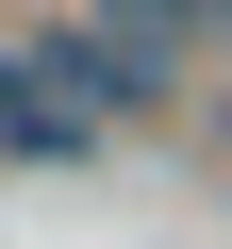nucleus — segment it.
I'll return each instance as SVG.
<instances>
[{"mask_svg": "<svg viewBox=\"0 0 232 249\" xmlns=\"http://www.w3.org/2000/svg\"><path fill=\"white\" fill-rule=\"evenodd\" d=\"M83 50L116 67V116H149L199 83V0H83Z\"/></svg>", "mask_w": 232, "mask_h": 249, "instance_id": "f257e3e1", "label": "nucleus"}, {"mask_svg": "<svg viewBox=\"0 0 232 249\" xmlns=\"http://www.w3.org/2000/svg\"><path fill=\"white\" fill-rule=\"evenodd\" d=\"M83 133H99V116H83L50 67H33V50H0V150H17V166H66Z\"/></svg>", "mask_w": 232, "mask_h": 249, "instance_id": "f03ea898", "label": "nucleus"}, {"mask_svg": "<svg viewBox=\"0 0 232 249\" xmlns=\"http://www.w3.org/2000/svg\"><path fill=\"white\" fill-rule=\"evenodd\" d=\"M199 50H232V0H199Z\"/></svg>", "mask_w": 232, "mask_h": 249, "instance_id": "7ed1b4c3", "label": "nucleus"}]
</instances>
